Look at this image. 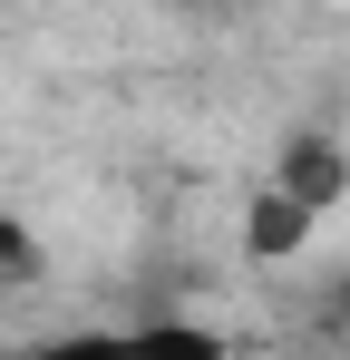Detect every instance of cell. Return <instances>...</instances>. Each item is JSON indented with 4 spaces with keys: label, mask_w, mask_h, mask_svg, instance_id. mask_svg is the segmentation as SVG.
I'll use <instances>...</instances> for the list:
<instances>
[{
    "label": "cell",
    "mask_w": 350,
    "mask_h": 360,
    "mask_svg": "<svg viewBox=\"0 0 350 360\" xmlns=\"http://www.w3.org/2000/svg\"><path fill=\"white\" fill-rule=\"evenodd\" d=\"M273 185H283L292 205H311V214H331V205L350 195V156L331 146V136H292V146H283V176H273Z\"/></svg>",
    "instance_id": "1"
},
{
    "label": "cell",
    "mask_w": 350,
    "mask_h": 360,
    "mask_svg": "<svg viewBox=\"0 0 350 360\" xmlns=\"http://www.w3.org/2000/svg\"><path fill=\"white\" fill-rule=\"evenodd\" d=\"M108 360H233L224 331H205V321H185V311H166V321H136V331H108Z\"/></svg>",
    "instance_id": "2"
},
{
    "label": "cell",
    "mask_w": 350,
    "mask_h": 360,
    "mask_svg": "<svg viewBox=\"0 0 350 360\" xmlns=\"http://www.w3.org/2000/svg\"><path fill=\"white\" fill-rule=\"evenodd\" d=\"M311 224H321V214H311V205H292L283 185H263V195L243 205V243H253L263 263H292V253L311 243Z\"/></svg>",
    "instance_id": "3"
},
{
    "label": "cell",
    "mask_w": 350,
    "mask_h": 360,
    "mask_svg": "<svg viewBox=\"0 0 350 360\" xmlns=\"http://www.w3.org/2000/svg\"><path fill=\"white\" fill-rule=\"evenodd\" d=\"M10 263H30V243H20L10 224H0V273H10Z\"/></svg>",
    "instance_id": "4"
},
{
    "label": "cell",
    "mask_w": 350,
    "mask_h": 360,
    "mask_svg": "<svg viewBox=\"0 0 350 360\" xmlns=\"http://www.w3.org/2000/svg\"><path fill=\"white\" fill-rule=\"evenodd\" d=\"M341 302H350V292H341Z\"/></svg>",
    "instance_id": "5"
}]
</instances>
